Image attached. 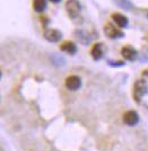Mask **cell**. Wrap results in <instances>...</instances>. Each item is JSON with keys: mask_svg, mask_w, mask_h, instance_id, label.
I'll list each match as a JSON object with an SVG mask.
<instances>
[{"mask_svg": "<svg viewBox=\"0 0 148 151\" xmlns=\"http://www.w3.org/2000/svg\"><path fill=\"white\" fill-rule=\"evenodd\" d=\"M82 86V79L78 77V76H69L67 79H66V87L69 89V90H78Z\"/></svg>", "mask_w": 148, "mask_h": 151, "instance_id": "cell-5", "label": "cell"}, {"mask_svg": "<svg viewBox=\"0 0 148 151\" xmlns=\"http://www.w3.org/2000/svg\"><path fill=\"white\" fill-rule=\"evenodd\" d=\"M121 54H122V57L124 58L126 60H128V61H135L136 59H137V57H138L137 50H135V49L131 47V46H124V47H122Z\"/></svg>", "mask_w": 148, "mask_h": 151, "instance_id": "cell-7", "label": "cell"}, {"mask_svg": "<svg viewBox=\"0 0 148 151\" xmlns=\"http://www.w3.org/2000/svg\"><path fill=\"white\" fill-rule=\"evenodd\" d=\"M112 19L116 23V25L120 28H124L128 26V18L120 13H114L112 15Z\"/></svg>", "mask_w": 148, "mask_h": 151, "instance_id": "cell-8", "label": "cell"}, {"mask_svg": "<svg viewBox=\"0 0 148 151\" xmlns=\"http://www.w3.org/2000/svg\"><path fill=\"white\" fill-rule=\"evenodd\" d=\"M148 93V86L145 80H137L134 85L132 96L137 103H140L142 98Z\"/></svg>", "mask_w": 148, "mask_h": 151, "instance_id": "cell-1", "label": "cell"}, {"mask_svg": "<svg viewBox=\"0 0 148 151\" xmlns=\"http://www.w3.org/2000/svg\"><path fill=\"white\" fill-rule=\"evenodd\" d=\"M116 2L120 7H123V8H126V9H129V8L131 7V5L129 4L128 0H116Z\"/></svg>", "mask_w": 148, "mask_h": 151, "instance_id": "cell-12", "label": "cell"}, {"mask_svg": "<svg viewBox=\"0 0 148 151\" xmlns=\"http://www.w3.org/2000/svg\"><path fill=\"white\" fill-rule=\"evenodd\" d=\"M147 17H148V13H147Z\"/></svg>", "mask_w": 148, "mask_h": 151, "instance_id": "cell-17", "label": "cell"}, {"mask_svg": "<svg viewBox=\"0 0 148 151\" xmlns=\"http://www.w3.org/2000/svg\"><path fill=\"white\" fill-rule=\"evenodd\" d=\"M110 64H111V65H114V67H116V65L121 67V65H123L124 63H123V62H110Z\"/></svg>", "mask_w": 148, "mask_h": 151, "instance_id": "cell-13", "label": "cell"}, {"mask_svg": "<svg viewBox=\"0 0 148 151\" xmlns=\"http://www.w3.org/2000/svg\"><path fill=\"white\" fill-rule=\"evenodd\" d=\"M144 76H146V77L148 78V70H146V71L144 72Z\"/></svg>", "mask_w": 148, "mask_h": 151, "instance_id": "cell-15", "label": "cell"}, {"mask_svg": "<svg viewBox=\"0 0 148 151\" xmlns=\"http://www.w3.org/2000/svg\"><path fill=\"white\" fill-rule=\"evenodd\" d=\"M66 9H67V13L71 18H76L80 13L82 6H80L78 0H68L66 2Z\"/></svg>", "mask_w": 148, "mask_h": 151, "instance_id": "cell-2", "label": "cell"}, {"mask_svg": "<svg viewBox=\"0 0 148 151\" xmlns=\"http://www.w3.org/2000/svg\"><path fill=\"white\" fill-rule=\"evenodd\" d=\"M0 79H1V71H0Z\"/></svg>", "mask_w": 148, "mask_h": 151, "instance_id": "cell-16", "label": "cell"}, {"mask_svg": "<svg viewBox=\"0 0 148 151\" xmlns=\"http://www.w3.org/2000/svg\"><path fill=\"white\" fill-rule=\"evenodd\" d=\"M104 32H105L106 36H109L110 38H121L124 36V33L120 28L113 26L110 23L104 26Z\"/></svg>", "mask_w": 148, "mask_h": 151, "instance_id": "cell-3", "label": "cell"}, {"mask_svg": "<svg viewBox=\"0 0 148 151\" xmlns=\"http://www.w3.org/2000/svg\"><path fill=\"white\" fill-rule=\"evenodd\" d=\"M123 122L129 126H135L139 122V115L135 111H128L123 115Z\"/></svg>", "mask_w": 148, "mask_h": 151, "instance_id": "cell-4", "label": "cell"}, {"mask_svg": "<svg viewBox=\"0 0 148 151\" xmlns=\"http://www.w3.org/2000/svg\"><path fill=\"white\" fill-rule=\"evenodd\" d=\"M33 8L38 13L44 12L46 8V0H33Z\"/></svg>", "mask_w": 148, "mask_h": 151, "instance_id": "cell-11", "label": "cell"}, {"mask_svg": "<svg viewBox=\"0 0 148 151\" xmlns=\"http://www.w3.org/2000/svg\"><path fill=\"white\" fill-rule=\"evenodd\" d=\"M90 54H92V57L94 60H101L102 57H103V49H102V44H100V43H96V44H94V46L92 47V51H90Z\"/></svg>", "mask_w": 148, "mask_h": 151, "instance_id": "cell-10", "label": "cell"}, {"mask_svg": "<svg viewBox=\"0 0 148 151\" xmlns=\"http://www.w3.org/2000/svg\"><path fill=\"white\" fill-rule=\"evenodd\" d=\"M60 50L68 53V54H75L77 52V46L75 43H72L70 41H67L60 45Z\"/></svg>", "mask_w": 148, "mask_h": 151, "instance_id": "cell-9", "label": "cell"}, {"mask_svg": "<svg viewBox=\"0 0 148 151\" xmlns=\"http://www.w3.org/2000/svg\"><path fill=\"white\" fill-rule=\"evenodd\" d=\"M44 37L46 41L52 42V43H56V42H59V41L61 40L62 34H61V32L58 31V29L50 28V29H46V31L44 32Z\"/></svg>", "mask_w": 148, "mask_h": 151, "instance_id": "cell-6", "label": "cell"}, {"mask_svg": "<svg viewBox=\"0 0 148 151\" xmlns=\"http://www.w3.org/2000/svg\"><path fill=\"white\" fill-rule=\"evenodd\" d=\"M51 2H53V4H58V2H60L61 0H50Z\"/></svg>", "mask_w": 148, "mask_h": 151, "instance_id": "cell-14", "label": "cell"}]
</instances>
